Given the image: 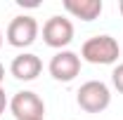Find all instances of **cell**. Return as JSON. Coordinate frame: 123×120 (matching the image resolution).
Wrapping results in <instances>:
<instances>
[{
	"label": "cell",
	"mask_w": 123,
	"mask_h": 120,
	"mask_svg": "<svg viewBox=\"0 0 123 120\" xmlns=\"http://www.w3.org/2000/svg\"><path fill=\"white\" fill-rule=\"evenodd\" d=\"M121 54V47H118V40L111 38L107 33L102 35H92L88 38L83 47H80V61H88V64H99V66H109L118 59Z\"/></svg>",
	"instance_id": "6da1fadb"
},
{
	"label": "cell",
	"mask_w": 123,
	"mask_h": 120,
	"mask_svg": "<svg viewBox=\"0 0 123 120\" xmlns=\"http://www.w3.org/2000/svg\"><path fill=\"white\" fill-rule=\"evenodd\" d=\"M76 101L85 113H102L111 104V92L102 80H88V82L80 85Z\"/></svg>",
	"instance_id": "7a4b0ae2"
},
{
	"label": "cell",
	"mask_w": 123,
	"mask_h": 120,
	"mask_svg": "<svg viewBox=\"0 0 123 120\" xmlns=\"http://www.w3.org/2000/svg\"><path fill=\"white\" fill-rule=\"evenodd\" d=\"M10 111L17 120H43L45 118V104L43 99L31 90H21L10 99Z\"/></svg>",
	"instance_id": "3957f363"
},
{
	"label": "cell",
	"mask_w": 123,
	"mask_h": 120,
	"mask_svg": "<svg viewBox=\"0 0 123 120\" xmlns=\"http://www.w3.org/2000/svg\"><path fill=\"white\" fill-rule=\"evenodd\" d=\"M38 21L29 14H19L10 21V26L5 31V38L12 47H29L38 38Z\"/></svg>",
	"instance_id": "277c9868"
},
{
	"label": "cell",
	"mask_w": 123,
	"mask_h": 120,
	"mask_svg": "<svg viewBox=\"0 0 123 120\" xmlns=\"http://www.w3.org/2000/svg\"><path fill=\"white\" fill-rule=\"evenodd\" d=\"M43 40H45L47 47H55V49H64L66 45H71V40H74V24H71V19H66V16H50L45 21V26H43Z\"/></svg>",
	"instance_id": "5b68a950"
},
{
	"label": "cell",
	"mask_w": 123,
	"mask_h": 120,
	"mask_svg": "<svg viewBox=\"0 0 123 120\" xmlns=\"http://www.w3.org/2000/svg\"><path fill=\"white\" fill-rule=\"evenodd\" d=\"M50 75L59 82H71L78 73H80V57L71 49H62L57 52L52 59H50V66H47Z\"/></svg>",
	"instance_id": "8992f818"
},
{
	"label": "cell",
	"mask_w": 123,
	"mask_h": 120,
	"mask_svg": "<svg viewBox=\"0 0 123 120\" xmlns=\"http://www.w3.org/2000/svg\"><path fill=\"white\" fill-rule=\"evenodd\" d=\"M40 71H43V61H40V57H36L31 52L17 54L12 59V64H10V73L14 75L17 80H24V82L36 80L40 75Z\"/></svg>",
	"instance_id": "52a82bcc"
},
{
	"label": "cell",
	"mask_w": 123,
	"mask_h": 120,
	"mask_svg": "<svg viewBox=\"0 0 123 120\" xmlns=\"http://www.w3.org/2000/svg\"><path fill=\"white\" fill-rule=\"evenodd\" d=\"M102 0H64V10L80 21H95L102 14Z\"/></svg>",
	"instance_id": "ba28073f"
},
{
	"label": "cell",
	"mask_w": 123,
	"mask_h": 120,
	"mask_svg": "<svg viewBox=\"0 0 123 120\" xmlns=\"http://www.w3.org/2000/svg\"><path fill=\"white\" fill-rule=\"evenodd\" d=\"M111 82H114V87L123 94V64H118V66L114 68V73H111Z\"/></svg>",
	"instance_id": "9c48e42d"
},
{
	"label": "cell",
	"mask_w": 123,
	"mask_h": 120,
	"mask_svg": "<svg viewBox=\"0 0 123 120\" xmlns=\"http://www.w3.org/2000/svg\"><path fill=\"white\" fill-rule=\"evenodd\" d=\"M10 106V101H7V94H5V90H2V85H0V115L5 113V108Z\"/></svg>",
	"instance_id": "30bf717a"
},
{
	"label": "cell",
	"mask_w": 123,
	"mask_h": 120,
	"mask_svg": "<svg viewBox=\"0 0 123 120\" xmlns=\"http://www.w3.org/2000/svg\"><path fill=\"white\" fill-rule=\"evenodd\" d=\"M2 78H5V66L0 64V85H2Z\"/></svg>",
	"instance_id": "8fae6325"
},
{
	"label": "cell",
	"mask_w": 123,
	"mask_h": 120,
	"mask_svg": "<svg viewBox=\"0 0 123 120\" xmlns=\"http://www.w3.org/2000/svg\"><path fill=\"white\" fill-rule=\"evenodd\" d=\"M118 12H121V14H123V0H121V2H118Z\"/></svg>",
	"instance_id": "7c38bea8"
},
{
	"label": "cell",
	"mask_w": 123,
	"mask_h": 120,
	"mask_svg": "<svg viewBox=\"0 0 123 120\" xmlns=\"http://www.w3.org/2000/svg\"><path fill=\"white\" fill-rule=\"evenodd\" d=\"M0 47H2V31H0Z\"/></svg>",
	"instance_id": "4fadbf2b"
}]
</instances>
